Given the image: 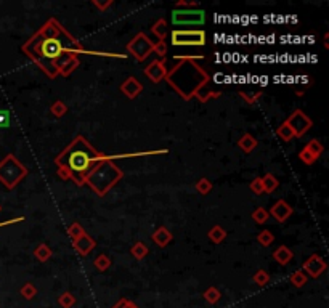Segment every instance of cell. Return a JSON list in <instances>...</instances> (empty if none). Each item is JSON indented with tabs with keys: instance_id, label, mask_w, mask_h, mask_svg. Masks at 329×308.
Returning <instances> with one entry per match:
<instances>
[{
	"instance_id": "cell-7",
	"label": "cell",
	"mask_w": 329,
	"mask_h": 308,
	"mask_svg": "<svg viewBox=\"0 0 329 308\" xmlns=\"http://www.w3.org/2000/svg\"><path fill=\"white\" fill-rule=\"evenodd\" d=\"M21 294H23L26 299H32V297L36 295V289L32 288L31 284H26L24 288H21Z\"/></svg>"
},
{
	"instance_id": "cell-5",
	"label": "cell",
	"mask_w": 329,
	"mask_h": 308,
	"mask_svg": "<svg viewBox=\"0 0 329 308\" xmlns=\"http://www.w3.org/2000/svg\"><path fill=\"white\" fill-rule=\"evenodd\" d=\"M58 302H60V305H61L63 308H71V306L75 303V299H74V297H72L71 294L66 292V294H63V295L60 297Z\"/></svg>"
},
{
	"instance_id": "cell-4",
	"label": "cell",
	"mask_w": 329,
	"mask_h": 308,
	"mask_svg": "<svg viewBox=\"0 0 329 308\" xmlns=\"http://www.w3.org/2000/svg\"><path fill=\"white\" fill-rule=\"evenodd\" d=\"M72 166L78 170H84V169H87V166H89V159H87V156H84L82 152H79L78 156H75V162L72 164Z\"/></svg>"
},
{
	"instance_id": "cell-3",
	"label": "cell",
	"mask_w": 329,
	"mask_h": 308,
	"mask_svg": "<svg viewBox=\"0 0 329 308\" xmlns=\"http://www.w3.org/2000/svg\"><path fill=\"white\" fill-rule=\"evenodd\" d=\"M42 53L45 55V57H48V58L58 57V55L61 53V45H60V42H58L57 39L45 40V42H43V45H42Z\"/></svg>"
},
{
	"instance_id": "cell-6",
	"label": "cell",
	"mask_w": 329,
	"mask_h": 308,
	"mask_svg": "<svg viewBox=\"0 0 329 308\" xmlns=\"http://www.w3.org/2000/svg\"><path fill=\"white\" fill-rule=\"evenodd\" d=\"M204 297H206L207 302L215 303V302H218V299H220V292H218L217 289H214V288H211L209 291H206Z\"/></svg>"
},
{
	"instance_id": "cell-8",
	"label": "cell",
	"mask_w": 329,
	"mask_h": 308,
	"mask_svg": "<svg viewBox=\"0 0 329 308\" xmlns=\"http://www.w3.org/2000/svg\"><path fill=\"white\" fill-rule=\"evenodd\" d=\"M10 124V114L7 111H0V129H5Z\"/></svg>"
},
{
	"instance_id": "cell-2",
	"label": "cell",
	"mask_w": 329,
	"mask_h": 308,
	"mask_svg": "<svg viewBox=\"0 0 329 308\" xmlns=\"http://www.w3.org/2000/svg\"><path fill=\"white\" fill-rule=\"evenodd\" d=\"M172 42H173V45H203L206 42V36H204V32L179 31L172 34Z\"/></svg>"
},
{
	"instance_id": "cell-1",
	"label": "cell",
	"mask_w": 329,
	"mask_h": 308,
	"mask_svg": "<svg viewBox=\"0 0 329 308\" xmlns=\"http://www.w3.org/2000/svg\"><path fill=\"white\" fill-rule=\"evenodd\" d=\"M19 173H23V169L13 161V158H7L0 164V180L7 186H13L19 178Z\"/></svg>"
},
{
	"instance_id": "cell-9",
	"label": "cell",
	"mask_w": 329,
	"mask_h": 308,
	"mask_svg": "<svg viewBox=\"0 0 329 308\" xmlns=\"http://www.w3.org/2000/svg\"><path fill=\"white\" fill-rule=\"evenodd\" d=\"M114 308H138V306L134 305V303H130V302H127V300H120Z\"/></svg>"
}]
</instances>
